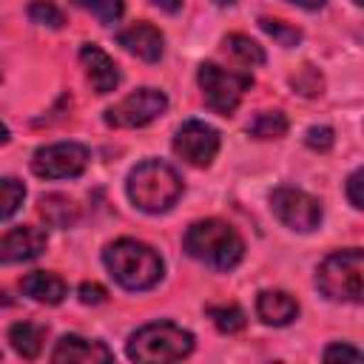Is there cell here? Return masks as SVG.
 I'll use <instances>...</instances> for the list:
<instances>
[{"mask_svg":"<svg viewBox=\"0 0 364 364\" xmlns=\"http://www.w3.org/2000/svg\"><path fill=\"white\" fill-rule=\"evenodd\" d=\"M46 230L43 228H31V225H20L11 228L6 233H0V264H20V262H31L46 250Z\"/></svg>","mask_w":364,"mask_h":364,"instance_id":"cell-11","label":"cell"},{"mask_svg":"<svg viewBox=\"0 0 364 364\" xmlns=\"http://www.w3.org/2000/svg\"><path fill=\"white\" fill-rule=\"evenodd\" d=\"M270 210L282 225L299 233H310L321 225V202L301 188H276L270 193Z\"/></svg>","mask_w":364,"mask_h":364,"instance_id":"cell-8","label":"cell"},{"mask_svg":"<svg viewBox=\"0 0 364 364\" xmlns=\"http://www.w3.org/2000/svg\"><path fill=\"white\" fill-rule=\"evenodd\" d=\"M40 210H43V216H46L51 225L68 228V225L74 222V202L65 199V196H57V193L43 196V199H40Z\"/></svg>","mask_w":364,"mask_h":364,"instance_id":"cell-22","label":"cell"},{"mask_svg":"<svg viewBox=\"0 0 364 364\" xmlns=\"http://www.w3.org/2000/svg\"><path fill=\"white\" fill-rule=\"evenodd\" d=\"M193 350V336L182 330L173 321H154L131 333L125 353L131 361H148V364H162V361H179L191 355Z\"/></svg>","mask_w":364,"mask_h":364,"instance_id":"cell-4","label":"cell"},{"mask_svg":"<svg viewBox=\"0 0 364 364\" xmlns=\"http://www.w3.org/2000/svg\"><path fill=\"white\" fill-rule=\"evenodd\" d=\"M287 3H293V6H299V9H307V11H316V9H321L327 0H287Z\"/></svg>","mask_w":364,"mask_h":364,"instance_id":"cell-32","label":"cell"},{"mask_svg":"<svg viewBox=\"0 0 364 364\" xmlns=\"http://www.w3.org/2000/svg\"><path fill=\"white\" fill-rule=\"evenodd\" d=\"M256 313L270 327H284L299 316V304L284 290H262L256 296Z\"/></svg>","mask_w":364,"mask_h":364,"instance_id":"cell-15","label":"cell"},{"mask_svg":"<svg viewBox=\"0 0 364 364\" xmlns=\"http://www.w3.org/2000/svg\"><path fill=\"white\" fill-rule=\"evenodd\" d=\"M77 9H85V11H91L102 26H114L119 17H122V11H125V6H122V0H71Z\"/></svg>","mask_w":364,"mask_h":364,"instance_id":"cell-23","label":"cell"},{"mask_svg":"<svg viewBox=\"0 0 364 364\" xmlns=\"http://www.w3.org/2000/svg\"><path fill=\"white\" fill-rule=\"evenodd\" d=\"M43 338H46V327L43 324H31V321H17L9 327V341L14 347L17 355L23 358H37L43 350Z\"/></svg>","mask_w":364,"mask_h":364,"instance_id":"cell-17","label":"cell"},{"mask_svg":"<svg viewBox=\"0 0 364 364\" xmlns=\"http://www.w3.org/2000/svg\"><path fill=\"white\" fill-rule=\"evenodd\" d=\"M26 199V185L14 176H0V222L14 216Z\"/></svg>","mask_w":364,"mask_h":364,"instance_id":"cell-20","label":"cell"},{"mask_svg":"<svg viewBox=\"0 0 364 364\" xmlns=\"http://www.w3.org/2000/svg\"><path fill=\"white\" fill-rule=\"evenodd\" d=\"M182 196L179 173L159 159H145L128 173V199L142 213H165Z\"/></svg>","mask_w":364,"mask_h":364,"instance_id":"cell-3","label":"cell"},{"mask_svg":"<svg viewBox=\"0 0 364 364\" xmlns=\"http://www.w3.org/2000/svg\"><path fill=\"white\" fill-rule=\"evenodd\" d=\"M259 26H262L264 34H270V37H273L279 46H284V48H293V46L301 43V31H299L296 26H287V23H282V20H273V17H262Z\"/></svg>","mask_w":364,"mask_h":364,"instance_id":"cell-24","label":"cell"},{"mask_svg":"<svg viewBox=\"0 0 364 364\" xmlns=\"http://www.w3.org/2000/svg\"><path fill=\"white\" fill-rule=\"evenodd\" d=\"M28 17H31V23L48 26V28H60L63 26V11L51 0H31L28 3Z\"/></svg>","mask_w":364,"mask_h":364,"instance_id":"cell-25","label":"cell"},{"mask_svg":"<svg viewBox=\"0 0 364 364\" xmlns=\"http://www.w3.org/2000/svg\"><path fill=\"white\" fill-rule=\"evenodd\" d=\"M304 142H307V148H313V151H330V148H333V128H327V125H313V128L307 131Z\"/></svg>","mask_w":364,"mask_h":364,"instance_id":"cell-27","label":"cell"},{"mask_svg":"<svg viewBox=\"0 0 364 364\" xmlns=\"http://www.w3.org/2000/svg\"><path fill=\"white\" fill-rule=\"evenodd\" d=\"M6 142H9V128L0 122V145H6Z\"/></svg>","mask_w":364,"mask_h":364,"instance_id":"cell-33","label":"cell"},{"mask_svg":"<svg viewBox=\"0 0 364 364\" xmlns=\"http://www.w3.org/2000/svg\"><path fill=\"white\" fill-rule=\"evenodd\" d=\"M20 290L34 299V301H43V304H60L68 293L65 282L57 276V273H48V270H34L28 276H23L20 282Z\"/></svg>","mask_w":364,"mask_h":364,"instance_id":"cell-16","label":"cell"},{"mask_svg":"<svg viewBox=\"0 0 364 364\" xmlns=\"http://www.w3.org/2000/svg\"><path fill=\"white\" fill-rule=\"evenodd\" d=\"M353 3H355V6H361V3H364V0H353Z\"/></svg>","mask_w":364,"mask_h":364,"instance_id":"cell-35","label":"cell"},{"mask_svg":"<svg viewBox=\"0 0 364 364\" xmlns=\"http://www.w3.org/2000/svg\"><path fill=\"white\" fill-rule=\"evenodd\" d=\"M225 51H228L230 57H236L239 63H245V65H262V63H264L262 46H259L256 40L245 37V34H228V37H225Z\"/></svg>","mask_w":364,"mask_h":364,"instance_id":"cell-18","label":"cell"},{"mask_svg":"<svg viewBox=\"0 0 364 364\" xmlns=\"http://www.w3.org/2000/svg\"><path fill=\"white\" fill-rule=\"evenodd\" d=\"M168 111V97L159 88H136L117 105L105 108V125L111 128H142Z\"/></svg>","mask_w":364,"mask_h":364,"instance_id":"cell-7","label":"cell"},{"mask_svg":"<svg viewBox=\"0 0 364 364\" xmlns=\"http://www.w3.org/2000/svg\"><path fill=\"white\" fill-rule=\"evenodd\" d=\"M196 80H199L205 105L222 117H230L242 102L245 91L253 85V77L247 71H228L216 63H202Z\"/></svg>","mask_w":364,"mask_h":364,"instance_id":"cell-6","label":"cell"},{"mask_svg":"<svg viewBox=\"0 0 364 364\" xmlns=\"http://www.w3.org/2000/svg\"><path fill=\"white\" fill-rule=\"evenodd\" d=\"M364 353L350 347V344H330L324 350V361H361Z\"/></svg>","mask_w":364,"mask_h":364,"instance_id":"cell-28","label":"cell"},{"mask_svg":"<svg viewBox=\"0 0 364 364\" xmlns=\"http://www.w3.org/2000/svg\"><path fill=\"white\" fill-rule=\"evenodd\" d=\"M88 165V148L80 142L43 145L31 156V171L40 179H74Z\"/></svg>","mask_w":364,"mask_h":364,"instance_id":"cell-9","label":"cell"},{"mask_svg":"<svg viewBox=\"0 0 364 364\" xmlns=\"http://www.w3.org/2000/svg\"><path fill=\"white\" fill-rule=\"evenodd\" d=\"M347 199L355 210L364 208V199H361V171H353L350 179H347Z\"/></svg>","mask_w":364,"mask_h":364,"instance_id":"cell-30","label":"cell"},{"mask_svg":"<svg viewBox=\"0 0 364 364\" xmlns=\"http://www.w3.org/2000/svg\"><path fill=\"white\" fill-rule=\"evenodd\" d=\"M182 247L191 259L213 267V270H230L242 262L245 256V242L236 233V228H230L222 219H202L193 222L185 230Z\"/></svg>","mask_w":364,"mask_h":364,"instance_id":"cell-1","label":"cell"},{"mask_svg":"<svg viewBox=\"0 0 364 364\" xmlns=\"http://www.w3.org/2000/svg\"><path fill=\"white\" fill-rule=\"evenodd\" d=\"M80 63H82V68H85V77H88L91 88H94L100 97H102V94H111V91L119 85V68H117V63H114L100 46L85 43V46L80 48Z\"/></svg>","mask_w":364,"mask_h":364,"instance_id":"cell-12","label":"cell"},{"mask_svg":"<svg viewBox=\"0 0 364 364\" xmlns=\"http://www.w3.org/2000/svg\"><path fill=\"white\" fill-rule=\"evenodd\" d=\"M213 3H219V6H230L233 0H213Z\"/></svg>","mask_w":364,"mask_h":364,"instance_id":"cell-34","label":"cell"},{"mask_svg":"<svg viewBox=\"0 0 364 364\" xmlns=\"http://www.w3.org/2000/svg\"><path fill=\"white\" fill-rule=\"evenodd\" d=\"M102 262L125 290H151L162 279V256L136 239H117L102 250Z\"/></svg>","mask_w":364,"mask_h":364,"instance_id":"cell-2","label":"cell"},{"mask_svg":"<svg viewBox=\"0 0 364 364\" xmlns=\"http://www.w3.org/2000/svg\"><path fill=\"white\" fill-rule=\"evenodd\" d=\"M290 82H293V88H296L299 94H304V97H316V94H321V74H318L313 65H304Z\"/></svg>","mask_w":364,"mask_h":364,"instance_id":"cell-26","label":"cell"},{"mask_svg":"<svg viewBox=\"0 0 364 364\" xmlns=\"http://www.w3.org/2000/svg\"><path fill=\"white\" fill-rule=\"evenodd\" d=\"M0 358H3V350H0Z\"/></svg>","mask_w":364,"mask_h":364,"instance_id":"cell-36","label":"cell"},{"mask_svg":"<svg viewBox=\"0 0 364 364\" xmlns=\"http://www.w3.org/2000/svg\"><path fill=\"white\" fill-rule=\"evenodd\" d=\"M108 299V290L97 282H82L80 284V301L82 304H102Z\"/></svg>","mask_w":364,"mask_h":364,"instance_id":"cell-29","label":"cell"},{"mask_svg":"<svg viewBox=\"0 0 364 364\" xmlns=\"http://www.w3.org/2000/svg\"><path fill=\"white\" fill-rule=\"evenodd\" d=\"M173 154L193 168H208L219 154V131L208 122L188 119L173 134Z\"/></svg>","mask_w":364,"mask_h":364,"instance_id":"cell-10","label":"cell"},{"mask_svg":"<svg viewBox=\"0 0 364 364\" xmlns=\"http://www.w3.org/2000/svg\"><path fill=\"white\" fill-rule=\"evenodd\" d=\"M247 131L259 139H279V136L287 134V117L282 111H264L250 122Z\"/></svg>","mask_w":364,"mask_h":364,"instance_id":"cell-21","label":"cell"},{"mask_svg":"<svg viewBox=\"0 0 364 364\" xmlns=\"http://www.w3.org/2000/svg\"><path fill=\"white\" fill-rule=\"evenodd\" d=\"M54 364H97V361H114V353L102 341H91L82 336H63L57 347L51 350Z\"/></svg>","mask_w":364,"mask_h":364,"instance_id":"cell-13","label":"cell"},{"mask_svg":"<svg viewBox=\"0 0 364 364\" xmlns=\"http://www.w3.org/2000/svg\"><path fill=\"white\" fill-rule=\"evenodd\" d=\"M316 284L330 301L358 304L364 293V253L358 247L330 253L316 270Z\"/></svg>","mask_w":364,"mask_h":364,"instance_id":"cell-5","label":"cell"},{"mask_svg":"<svg viewBox=\"0 0 364 364\" xmlns=\"http://www.w3.org/2000/svg\"><path fill=\"white\" fill-rule=\"evenodd\" d=\"M117 43L128 54H134V57H139L145 63H156L162 57V51H165V40H162L159 28H154L151 23H134L131 28L117 34Z\"/></svg>","mask_w":364,"mask_h":364,"instance_id":"cell-14","label":"cell"},{"mask_svg":"<svg viewBox=\"0 0 364 364\" xmlns=\"http://www.w3.org/2000/svg\"><path fill=\"white\" fill-rule=\"evenodd\" d=\"M154 6H159L162 11H168V14H173V11H179L182 9V0H151Z\"/></svg>","mask_w":364,"mask_h":364,"instance_id":"cell-31","label":"cell"},{"mask_svg":"<svg viewBox=\"0 0 364 364\" xmlns=\"http://www.w3.org/2000/svg\"><path fill=\"white\" fill-rule=\"evenodd\" d=\"M205 313L213 318L219 333H239L245 327V310L239 304H208Z\"/></svg>","mask_w":364,"mask_h":364,"instance_id":"cell-19","label":"cell"}]
</instances>
